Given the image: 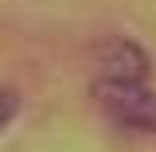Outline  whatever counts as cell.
Masks as SVG:
<instances>
[{"label":"cell","instance_id":"1","mask_svg":"<svg viewBox=\"0 0 156 152\" xmlns=\"http://www.w3.org/2000/svg\"><path fill=\"white\" fill-rule=\"evenodd\" d=\"M94 97L101 113H109L117 125L125 129H140V133H156V90L144 82H98Z\"/></svg>","mask_w":156,"mask_h":152},{"label":"cell","instance_id":"3","mask_svg":"<svg viewBox=\"0 0 156 152\" xmlns=\"http://www.w3.org/2000/svg\"><path fill=\"white\" fill-rule=\"evenodd\" d=\"M16 113H20V94L8 90V86H0V133L16 121Z\"/></svg>","mask_w":156,"mask_h":152},{"label":"cell","instance_id":"2","mask_svg":"<svg viewBox=\"0 0 156 152\" xmlns=\"http://www.w3.org/2000/svg\"><path fill=\"white\" fill-rule=\"evenodd\" d=\"M98 70H101V78L98 82H144L148 78V70H152V62H148V55H144V47L140 43H133V39H105L101 47H98Z\"/></svg>","mask_w":156,"mask_h":152}]
</instances>
